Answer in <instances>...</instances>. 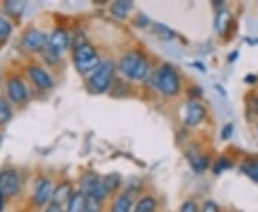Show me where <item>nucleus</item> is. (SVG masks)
<instances>
[{"instance_id":"nucleus-1","label":"nucleus","mask_w":258,"mask_h":212,"mask_svg":"<svg viewBox=\"0 0 258 212\" xmlns=\"http://www.w3.org/2000/svg\"><path fill=\"white\" fill-rule=\"evenodd\" d=\"M119 67L122 74L126 75L129 79L134 81H142L148 74V62L145 60V57L135 52H131L123 56L120 59Z\"/></svg>"},{"instance_id":"nucleus-2","label":"nucleus","mask_w":258,"mask_h":212,"mask_svg":"<svg viewBox=\"0 0 258 212\" xmlns=\"http://www.w3.org/2000/svg\"><path fill=\"white\" fill-rule=\"evenodd\" d=\"M75 65L81 74L85 75L91 70H96L101 65V60L96 50L91 45L85 43V45H79L75 52Z\"/></svg>"},{"instance_id":"nucleus-3","label":"nucleus","mask_w":258,"mask_h":212,"mask_svg":"<svg viewBox=\"0 0 258 212\" xmlns=\"http://www.w3.org/2000/svg\"><path fill=\"white\" fill-rule=\"evenodd\" d=\"M157 85L159 91L168 96H174L179 91V78L169 65H164L157 74Z\"/></svg>"},{"instance_id":"nucleus-4","label":"nucleus","mask_w":258,"mask_h":212,"mask_svg":"<svg viewBox=\"0 0 258 212\" xmlns=\"http://www.w3.org/2000/svg\"><path fill=\"white\" fill-rule=\"evenodd\" d=\"M113 76V65L111 62H102L99 67L93 72L89 83L96 92H106L109 89Z\"/></svg>"},{"instance_id":"nucleus-5","label":"nucleus","mask_w":258,"mask_h":212,"mask_svg":"<svg viewBox=\"0 0 258 212\" xmlns=\"http://www.w3.org/2000/svg\"><path fill=\"white\" fill-rule=\"evenodd\" d=\"M82 194L85 196H93V198L102 201L108 194V189L103 185L102 179L93 175H86L83 176L82 179Z\"/></svg>"},{"instance_id":"nucleus-6","label":"nucleus","mask_w":258,"mask_h":212,"mask_svg":"<svg viewBox=\"0 0 258 212\" xmlns=\"http://www.w3.org/2000/svg\"><path fill=\"white\" fill-rule=\"evenodd\" d=\"M22 43H23V47H26L29 52H40V50H43L47 46L49 37L42 30L29 29L28 32L23 35Z\"/></svg>"},{"instance_id":"nucleus-7","label":"nucleus","mask_w":258,"mask_h":212,"mask_svg":"<svg viewBox=\"0 0 258 212\" xmlns=\"http://www.w3.org/2000/svg\"><path fill=\"white\" fill-rule=\"evenodd\" d=\"M6 89H8V95H9L10 101L15 102V103H23L28 99V89H26L25 83L22 82L20 78H12V79H9L8 85H6Z\"/></svg>"},{"instance_id":"nucleus-8","label":"nucleus","mask_w":258,"mask_h":212,"mask_svg":"<svg viewBox=\"0 0 258 212\" xmlns=\"http://www.w3.org/2000/svg\"><path fill=\"white\" fill-rule=\"evenodd\" d=\"M0 188L5 195L13 196L19 192V176L15 171H5L0 174Z\"/></svg>"},{"instance_id":"nucleus-9","label":"nucleus","mask_w":258,"mask_h":212,"mask_svg":"<svg viewBox=\"0 0 258 212\" xmlns=\"http://www.w3.org/2000/svg\"><path fill=\"white\" fill-rule=\"evenodd\" d=\"M68 46H69V35H68V32H64L63 29H56V30H53V33L49 36L47 47L52 52H55V53L59 55Z\"/></svg>"},{"instance_id":"nucleus-10","label":"nucleus","mask_w":258,"mask_h":212,"mask_svg":"<svg viewBox=\"0 0 258 212\" xmlns=\"http://www.w3.org/2000/svg\"><path fill=\"white\" fill-rule=\"evenodd\" d=\"M28 74L29 78L32 79V82L35 83L37 88H40V89H49V88H52L53 81H52L50 75L47 74L45 69H42L39 66H32V67H29Z\"/></svg>"},{"instance_id":"nucleus-11","label":"nucleus","mask_w":258,"mask_h":212,"mask_svg":"<svg viewBox=\"0 0 258 212\" xmlns=\"http://www.w3.org/2000/svg\"><path fill=\"white\" fill-rule=\"evenodd\" d=\"M52 194H53L52 182L49 179H40L37 182L36 191H35V202L39 206H43L52 198Z\"/></svg>"},{"instance_id":"nucleus-12","label":"nucleus","mask_w":258,"mask_h":212,"mask_svg":"<svg viewBox=\"0 0 258 212\" xmlns=\"http://www.w3.org/2000/svg\"><path fill=\"white\" fill-rule=\"evenodd\" d=\"M204 108L198 102H189L185 112V122L189 126H197L204 119Z\"/></svg>"},{"instance_id":"nucleus-13","label":"nucleus","mask_w":258,"mask_h":212,"mask_svg":"<svg viewBox=\"0 0 258 212\" xmlns=\"http://www.w3.org/2000/svg\"><path fill=\"white\" fill-rule=\"evenodd\" d=\"M86 196L81 192H75L68 201V211L66 212H85Z\"/></svg>"},{"instance_id":"nucleus-14","label":"nucleus","mask_w":258,"mask_h":212,"mask_svg":"<svg viewBox=\"0 0 258 212\" xmlns=\"http://www.w3.org/2000/svg\"><path fill=\"white\" fill-rule=\"evenodd\" d=\"M71 185L69 184H62L59 185L57 188H56L55 191H53V201L52 202H56L59 203V205H62L63 202H66V199L69 201L71 199Z\"/></svg>"},{"instance_id":"nucleus-15","label":"nucleus","mask_w":258,"mask_h":212,"mask_svg":"<svg viewBox=\"0 0 258 212\" xmlns=\"http://www.w3.org/2000/svg\"><path fill=\"white\" fill-rule=\"evenodd\" d=\"M131 8H132V3H131V2H122V0H119V2H115V3L112 5L111 12L113 16L123 19L126 18V15H128V12L131 10Z\"/></svg>"},{"instance_id":"nucleus-16","label":"nucleus","mask_w":258,"mask_h":212,"mask_svg":"<svg viewBox=\"0 0 258 212\" xmlns=\"http://www.w3.org/2000/svg\"><path fill=\"white\" fill-rule=\"evenodd\" d=\"M131 206H132V201H131L129 195L123 194L120 195L119 198L115 201L111 212H129L131 211Z\"/></svg>"},{"instance_id":"nucleus-17","label":"nucleus","mask_w":258,"mask_h":212,"mask_svg":"<svg viewBox=\"0 0 258 212\" xmlns=\"http://www.w3.org/2000/svg\"><path fill=\"white\" fill-rule=\"evenodd\" d=\"M155 206H157L155 199L151 198V196H147V198H142V199L137 203L135 211L134 212H154Z\"/></svg>"},{"instance_id":"nucleus-18","label":"nucleus","mask_w":258,"mask_h":212,"mask_svg":"<svg viewBox=\"0 0 258 212\" xmlns=\"http://www.w3.org/2000/svg\"><path fill=\"white\" fill-rule=\"evenodd\" d=\"M228 22H230V13L227 10H221L217 18H215V28L218 30V33H224L225 29L228 26Z\"/></svg>"},{"instance_id":"nucleus-19","label":"nucleus","mask_w":258,"mask_h":212,"mask_svg":"<svg viewBox=\"0 0 258 212\" xmlns=\"http://www.w3.org/2000/svg\"><path fill=\"white\" fill-rule=\"evenodd\" d=\"M26 8V2H19V0H10L6 2V10L13 16H19L23 13V10Z\"/></svg>"},{"instance_id":"nucleus-20","label":"nucleus","mask_w":258,"mask_h":212,"mask_svg":"<svg viewBox=\"0 0 258 212\" xmlns=\"http://www.w3.org/2000/svg\"><path fill=\"white\" fill-rule=\"evenodd\" d=\"M12 33V25L9 20L5 18H0V43H3L5 40H8V37Z\"/></svg>"},{"instance_id":"nucleus-21","label":"nucleus","mask_w":258,"mask_h":212,"mask_svg":"<svg viewBox=\"0 0 258 212\" xmlns=\"http://www.w3.org/2000/svg\"><path fill=\"white\" fill-rule=\"evenodd\" d=\"M102 181H103V185L106 186V189H108V192H109V191H115V189L119 186L120 178L119 175H116V174H112V175L105 176Z\"/></svg>"},{"instance_id":"nucleus-22","label":"nucleus","mask_w":258,"mask_h":212,"mask_svg":"<svg viewBox=\"0 0 258 212\" xmlns=\"http://www.w3.org/2000/svg\"><path fill=\"white\" fill-rule=\"evenodd\" d=\"M12 116V111H10V106L8 102L5 101L3 98H0V123H5L8 122Z\"/></svg>"},{"instance_id":"nucleus-23","label":"nucleus","mask_w":258,"mask_h":212,"mask_svg":"<svg viewBox=\"0 0 258 212\" xmlns=\"http://www.w3.org/2000/svg\"><path fill=\"white\" fill-rule=\"evenodd\" d=\"M101 201L93 198V196H86V203H85V212H101Z\"/></svg>"},{"instance_id":"nucleus-24","label":"nucleus","mask_w":258,"mask_h":212,"mask_svg":"<svg viewBox=\"0 0 258 212\" xmlns=\"http://www.w3.org/2000/svg\"><path fill=\"white\" fill-rule=\"evenodd\" d=\"M154 30H155V33H157L158 36L161 37V39H172L174 37V32L171 30V29H168L165 25H161V23H157L155 26H154Z\"/></svg>"},{"instance_id":"nucleus-25","label":"nucleus","mask_w":258,"mask_h":212,"mask_svg":"<svg viewBox=\"0 0 258 212\" xmlns=\"http://www.w3.org/2000/svg\"><path fill=\"white\" fill-rule=\"evenodd\" d=\"M242 171H244L249 178H252L254 181H257L258 182V164L247 162L245 165H242Z\"/></svg>"},{"instance_id":"nucleus-26","label":"nucleus","mask_w":258,"mask_h":212,"mask_svg":"<svg viewBox=\"0 0 258 212\" xmlns=\"http://www.w3.org/2000/svg\"><path fill=\"white\" fill-rule=\"evenodd\" d=\"M191 165L195 171H204L207 165H208V162H207V158H194L191 159Z\"/></svg>"},{"instance_id":"nucleus-27","label":"nucleus","mask_w":258,"mask_h":212,"mask_svg":"<svg viewBox=\"0 0 258 212\" xmlns=\"http://www.w3.org/2000/svg\"><path fill=\"white\" fill-rule=\"evenodd\" d=\"M203 212H218V205L214 201H207L204 203Z\"/></svg>"},{"instance_id":"nucleus-28","label":"nucleus","mask_w":258,"mask_h":212,"mask_svg":"<svg viewBox=\"0 0 258 212\" xmlns=\"http://www.w3.org/2000/svg\"><path fill=\"white\" fill-rule=\"evenodd\" d=\"M231 164L228 159H220L218 162H217V168H214V172H221L222 169H225V168H230Z\"/></svg>"},{"instance_id":"nucleus-29","label":"nucleus","mask_w":258,"mask_h":212,"mask_svg":"<svg viewBox=\"0 0 258 212\" xmlns=\"http://www.w3.org/2000/svg\"><path fill=\"white\" fill-rule=\"evenodd\" d=\"M181 212H198V208H197L195 202H192V201H188V202H185L184 205H182Z\"/></svg>"},{"instance_id":"nucleus-30","label":"nucleus","mask_w":258,"mask_h":212,"mask_svg":"<svg viewBox=\"0 0 258 212\" xmlns=\"http://www.w3.org/2000/svg\"><path fill=\"white\" fill-rule=\"evenodd\" d=\"M231 133H232V125H231V123H228V125H225V126H224V129H222L221 138L228 139L231 136Z\"/></svg>"},{"instance_id":"nucleus-31","label":"nucleus","mask_w":258,"mask_h":212,"mask_svg":"<svg viewBox=\"0 0 258 212\" xmlns=\"http://www.w3.org/2000/svg\"><path fill=\"white\" fill-rule=\"evenodd\" d=\"M46 212H63L62 211V206L59 203L56 202H50L49 206L46 208Z\"/></svg>"},{"instance_id":"nucleus-32","label":"nucleus","mask_w":258,"mask_h":212,"mask_svg":"<svg viewBox=\"0 0 258 212\" xmlns=\"http://www.w3.org/2000/svg\"><path fill=\"white\" fill-rule=\"evenodd\" d=\"M3 192H2V188H0V209H2V205H3Z\"/></svg>"},{"instance_id":"nucleus-33","label":"nucleus","mask_w":258,"mask_h":212,"mask_svg":"<svg viewBox=\"0 0 258 212\" xmlns=\"http://www.w3.org/2000/svg\"><path fill=\"white\" fill-rule=\"evenodd\" d=\"M255 106H257V111H258V99H257V102H255Z\"/></svg>"},{"instance_id":"nucleus-34","label":"nucleus","mask_w":258,"mask_h":212,"mask_svg":"<svg viewBox=\"0 0 258 212\" xmlns=\"http://www.w3.org/2000/svg\"><path fill=\"white\" fill-rule=\"evenodd\" d=\"M257 132H258V126H257Z\"/></svg>"}]
</instances>
